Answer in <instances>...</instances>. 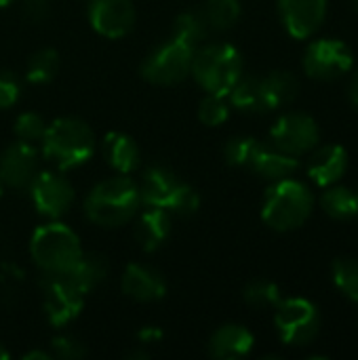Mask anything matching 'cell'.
Segmentation results:
<instances>
[{
  "instance_id": "5bb4252c",
  "label": "cell",
  "mask_w": 358,
  "mask_h": 360,
  "mask_svg": "<svg viewBox=\"0 0 358 360\" xmlns=\"http://www.w3.org/2000/svg\"><path fill=\"white\" fill-rule=\"evenodd\" d=\"M89 21L106 38H122L135 25V6L131 0H91Z\"/></svg>"
},
{
  "instance_id": "d4e9b609",
  "label": "cell",
  "mask_w": 358,
  "mask_h": 360,
  "mask_svg": "<svg viewBox=\"0 0 358 360\" xmlns=\"http://www.w3.org/2000/svg\"><path fill=\"white\" fill-rule=\"evenodd\" d=\"M321 207L323 211L338 219V221H346L358 215V194L357 190L344 188V186H327V190L321 196Z\"/></svg>"
},
{
  "instance_id": "44dd1931",
  "label": "cell",
  "mask_w": 358,
  "mask_h": 360,
  "mask_svg": "<svg viewBox=\"0 0 358 360\" xmlns=\"http://www.w3.org/2000/svg\"><path fill=\"white\" fill-rule=\"evenodd\" d=\"M103 156L108 160V165L120 173V175H131L133 171H137L139 167V148L137 143L120 133V131H110L106 137H103Z\"/></svg>"
},
{
  "instance_id": "8992f818",
  "label": "cell",
  "mask_w": 358,
  "mask_h": 360,
  "mask_svg": "<svg viewBox=\"0 0 358 360\" xmlns=\"http://www.w3.org/2000/svg\"><path fill=\"white\" fill-rule=\"evenodd\" d=\"M139 188L141 205L165 209L171 215H194L200 207L198 192L181 181L171 169L167 167H152L143 173Z\"/></svg>"
},
{
  "instance_id": "74e56055",
  "label": "cell",
  "mask_w": 358,
  "mask_h": 360,
  "mask_svg": "<svg viewBox=\"0 0 358 360\" xmlns=\"http://www.w3.org/2000/svg\"><path fill=\"white\" fill-rule=\"evenodd\" d=\"M348 97H350V103L354 105V110H358V70L352 74V78H350V84H348Z\"/></svg>"
},
{
  "instance_id": "8fae6325",
  "label": "cell",
  "mask_w": 358,
  "mask_h": 360,
  "mask_svg": "<svg viewBox=\"0 0 358 360\" xmlns=\"http://www.w3.org/2000/svg\"><path fill=\"white\" fill-rule=\"evenodd\" d=\"M352 51L338 38H321L308 44L304 53V70L317 80H335L350 72Z\"/></svg>"
},
{
  "instance_id": "603a6c76",
  "label": "cell",
  "mask_w": 358,
  "mask_h": 360,
  "mask_svg": "<svg viewBox=\"0 0 358 360\" xmlns=\"http://www.w3.org/2000/svg\"><path fill=\"white\" fill-rule=\"evenodd\" d=\"M65 276L70 278V283L82 295H87V293H91L93 289H97L106 281V276H108V262L99 253H87V255L82 253L80 259L76 262V266Z\"/></svg>"
},
{
  "instance_id": "4fadbf2b",
  "label": "cell",
  "mask_w": 358,
  "mask_h": 360,
  "mask_svg": "<svg viewBox=\"0 0 358 360\" xmlns=\"http://www.w3.org/2000/svg\"><path fill=\"white\" fill-rule=\"evenodd\" d=\"M38 175V150L25 141H13L0 154V179L13 190H27Z\"/></svg>"
},
{
  "instance_id": "836d02e7",
  "label": "cell",
  "mask_w": 358,
  "mask_h": 360,
  "mask_svg": "<svg viewBox=\"0 0 358 360\" xmlns=\"http://www.w3.org/2000/svg\"><path fill=\"white\" fill-rule=\"evenodd\" d=\"M51 354L59 360H78L87 356V348L72 335H57L51 342Z\"/></svg>"
},
{
  "instance_id": "ab89813d",
  "label": "cell",
  "mask_w": 358,
  "mask_h": 360,
  "mask_svg": "<svg viewBox=\"0 0 358 360\" xmlns=\"http://www.w3.org/2000/svg\"><path fill=\"white\" fill-rule=\"evenodd\" d=\"M8 356H11V354H8V352L4 350V346L0 344V360H6V359H8Z\"/></svg>"
},
{
  "instance_id": "f546056e",
  "label": "cell",
  "mask_w": 358,
  "mask_h": 360,
  "mask_svg": "<svg viewBox=\"0 0 358 360\" xmlns=\"http://www.w3.org/2000/svg\"><path fill=\"white\" fill-rule=\"evenodd\" d=\"M243 297H245V302L251 308H257V310H262V308H276L281 304V300H283L279 285L272 283V281H264V278L249 283L245 287V291H243Z\"/></svg>"
},
{
  "instance_id": "484cf974",
  "label": "cell",
  "mask_w": 358,
  "mask_h": 360,
  "mask_svg": "<svg viewBox=\"0 0 358 360\" xmlns=\"http://www.w3.org/2000/svg\"><path fill=\"white\" fill-rule=\"evenodd\" d=\"M211 32V25L203 11H184L175 19L173 36L190 44L192 49H198Z\"/></svg>"
},
{
  "instance_id": "d6986e66",
  "label": "cell",
  "mask_w": 358,
  "mask_h": 360,
  "mask_svg": "<svg viewBox=\"0 0 358 360\" xmlns=\"http://www.w3.org/2000/svg\"><path fill=\"white\" fill-rule=\"evenodd\" d=\"M253 333L243 325H224L209 340V356L217 360H236L253 350Z\"/></svg>"
},
{
  "instance_id": "8d00e7d4",
  "label": "cell",
  "mask_w": 358,
  "mask_h": 360,
  "mask_svg": "<svg viewBox=\"0 0 358 360\" xmlns=\"http://www.w3.org/2000/svg\"><path fill=\"white\" fill-rule=\"evenodd\" d=\"M160 340H162V333L154 327L139 331V344L141 346H156V344H160Z\"/></svg>"
},
{
  "instance_id": "7402d4cb",
  "label": "cell",
  "mask_w": 358,
  "mask_h": 360,
  "mask_svg": "<svg viewBox=\"0 0 358 360\" xmlns=\"http://www.w3.org/2000/svg\"><path fill=\"white\" fill-rule=\"evenodd\" d=\"M262 93L266 110H279L289 105L300 93V80L289 70H274L262 78Z\"/></svg>"
},
{
  "instance_id": "83f0119b",
  "label": "cell",
  "mask_w": 358,
  "mask_h": 360,
  "mask_svg": "<svg viewBox=\"0 0 358 360\" xmlns=\"http://www.w3.org/2000/svg\"><path fill=\"white\" fill-rule=\"evenodd\" d=\"M203 13L211 30H230L241 17V0H205Z\"/></svg>"
},
{
  "instance_id": "e575fe53",
  "label": "cell",
  "mask_w": 358,
  "mask_h": 360,
  "mask_svg": "<svg viewBox=\"0 0 358 360\" xmlns=\"http://www.w3.org/2000/svg\"><path fill=\"white\" fill-rule=\"evenodd\" d=\"M19 95H21V84L17 76L8 70H0V110L15 105Z\"/></svg>"
},
{
  "instance_id": "e0dca14e",
  "label": "cell",
  "mask_w": 358,
  "mask_h": 360,
  "mask_svg": "<svg viewBox=\"0 0 358 360\" xmlns=\"http://www.w3.org/2000/svg\"><path fill=\"white\" fill-rule=\"evenodd\" d=\"M346 169H348V152L340 143L321 146L308 158V175L321 188L338 184L344 177Z\"/></svg>"
},
{
  "instance_id": "ba28073f",
  "label": "cell",
  "mask_w": 358,
  "mask_h": 360,
  "mask_svg": "<svg viewBox=\"0 0 358 360\" xmlns=\"http://www.w3.org/2000/svg\"><path fill=\"white\" fill-rule=\"evenodd\" d=\"M274 325L281 340L287 346H306L310 344L321 329L319 308L306 297L281 300L274 308Z\"/></svg>"
},
{
  "instance_id": "ffe728a7",
  "label": "cell",
  "mask_w": 358,
  "mask_h": 360,
  "mask_svg": "<svg viewBox=\"0 0 358 360\" xmlns=\"http://www.w3.org/2000/svg\"><path fill=\"white\" fill-rule=\"evenodd\" d=\"M171 234V213L165 209L148 207L135 226V240L146 251L152 253L165 245V240Z\"/></svg>"
},
{
  "instance_id": "3957f363",
  "label": "cell",
  "mask_w": 358,
  "mask_h": 360,
  "mask_svg": "<svg viewBox=\"0 0 358 360\" xmlns=\"http://www.w3.org/2000/svg\"><path fill=\"white\" fill-rule=\"evenodd\" d=\"M314 207V198L308 186L298 179L285 177L274 181L262 207V219L276 232H291L306 224Z\"/></svg>"
},
{
  "instance_id": "7bdbcfd3",
  "label": "cell",
  "mask_w": 358,
  "mask_h": 360,
  "mask_svg": "<svg viewBox=\"0 0 358 360\" xmlns=\"http://www.w3.org/2000/svg\"><path fill=\"white\" fill-rule=\"evenodd\" d=\"M354 2V6H357V11H358V0H352Z\"/></svg>"
},
{
  "instance_id": "1f68e13d",
  "label": "cell",
  "mask_w": 358,
  "mask_h": 360,
  "mask_svg": "<svg viewBox=\"0 0 358 360\" xmlns=\"http://www.w3.org/2000/svg\"><path fill=\"white\" fill-rule=\"evenodd\" d=\"M228 116H230V105L226 97L207 93V97L198 105V120L207 127H219L228 120Z\"/></svg>"
},
{
  "instance_id": "ee69618b",
  "label": "cell",
  "mask_w": 358,
  "mask_h": 360,
  "mask_svg": "<svg viewBox=\"0 0 358 360\" xmlns=\"http://www.w3.org/2000/svg\"><path fill=\"white\" fill-rule=\"evenodd\" d=\"M357 194H358V190H357Z\"/></svg>"
},
{
  "instance_id": "4316f807",
  "label": "cell",
  "mask_w": 358,
  "mask_h": 360,
  "mask_svg": "<svg viewBox=\"0 0 358 360\" xmlns=\"http://www.w3.org/2000/svg\"><path fill=\"white\" fill-rule=\"evenodd\" d=\"M57 72H59V55H57V51L55 49H40L30 57L25 78L32 84H46L57 76Z\"/></svg>"
},
{
  "instance_id": "f35d334b",
  "label": "cell",
  "mask_w": 358,
  "mask_h": 360,
  "mask_svg": "<svg viewBox=\"0 0 358 360\" xmlns=\"http://www.w3.org/2000/svg\"><path fill=\"white\" fill-rule=\"evenodd\" d=\"M23 359H25V360H34V359L51 360V359H53V354H51V352H42V350H32V352H27V354H25Z\"/></svg>"
},
{
  "instance_id": "ac0fdd59",
  "label": "cell",
  "mask_w": 358,
  "mask_h": 360,
  "mask_svg": "<svg viewBox=\"0 0 358 360\" xmlns=\"http://www.w3.org/2000/svg\"><path fill=\"white\" fill-rule=\"evenodd\" d=\"M298 167H300L298 156L285 154L274 146H264L262 141H257L245 169H251L255 175H260L264 179L279 181V179L293 175L298 171Z\"/></svg>"
},
{
  "instance_id": "4dcf8cb0",
  "label": "cell",
  "mask_w": 358,
  "mask_h": 360,
  "mask_svg": "<svg viewBox=\"0 0 358 360\" xmlns=\"http://www.w3.org/2000/svg\"><path fill=\"white\" fill-rule=\"evenodd\" d=\"M46 127L49 124L44 122V118L40 114H36V112H23L15 120V135H17L19 141H25V143L36 146V143L42 141L44 133H46Z\"/></svg>"
},
{
  "instance_id": "5b68a950",
  "label": "cell",
  "mask_w": 358,
  "mask_h": 360,
  "mask_svg": "<svg viewBox=\"0 0 358 360\" xmlns=\"http://www.w3.org/2000/svg\"><path fill=\"white\" fill-rule=\"evenodd\" d=\"M190 74L207 93L226 97L243 76V57L228 42L205 44L194 51Z\"/></svg>"
},
{
  "instance_id": "cb8c5ba5",
  "label": "cell",
  "mask_w": 358,
  "mask_h": 360,
  "mask_svg": "<svg viewBox=\"0 0 358 360\" xmlns=\"http://www.w3.org/2000/svg\"><path fill=\"white\" fill-rule=\"evenodd\" d=\"M226 97L241 112H247V114L268 112L266 110V101H264V93H262V78L241 76Z\"/></svg>"
},
{
  "instance_id": "7c38bea8",
  "label": "cell",
  "mask_w": 358,
  "mask_h": 360,
  "mask_svg": "<svg viewBox=\"0 0 358 360\" xmlns=\"http://www.w3.org/2000/svg\"><path fill=\"white\" fill-rule=\"evenodd\" d=\"M34 209L49 219H59L68 213L74 202V188L72 184L59 173H38L27 188Z\"/></svg>"
},
{
  "instance_id": "277c9868",
  "label": "cell",
  "mask_w": 358,
  "mask_h": 360,
  "mask_svg": "<svg viewBox=\"0 0 358 360\" xmlns=\"http://www.w3.org/2000/svg\"><path fill=\"white\" fill-rule=\"evenodd\" d=\"M30 255L42 274H68L80 259L82 247L72 228L53 219L32 234Z\"/></svg>"
},
{
  "instance_id": "9a60e30c",
  "label": "cell",
  "mask_w": 358,
  "mask_h": 360,
  "mask_svg": "<svg viewBox=\"0 0 358 360\" xmlns=\"http://www.w3.org/2000/svg\"><path fill=\"white\" fill-rule=\"evenodd\" d=\"M279 13L293 38H310L325 21L327 0H279Z\"/></svg>"
},
{
  "instance_id": "6da1fadb",
  "label": "cell",
  "mask_w": 358,
  "mask_h": 360,
  "mask_svg": "<svg viewBox=\"0 0 358 360\" xmlns=\"http://www.w3.org/2000/svg\"><path fill=\"white\" fill-rule=\"evenodd\" d=\"M141 205L139 188L129 175H114L99 181L84 200L89 221L99 228H118L129 224Z\"/></svg>"
},
{
  "instance_id": "30bf717a",
  "label": "cell",
  "mask_w": 358,
  "mask_h": 360,
  "mask_svg": "<svg viewBox=\"0 0 358 360\" xmlns=\"http://www.w3.org/2000/svg\"><path fill=\"white\" fill-rule=\"evenodd\" d=\"M270 139L272 146L279 148L281 152L291 156H302L319 146L321 131L312 116L304 112H289L274 122L270 131Z\"/></svg>"
},
{
  "instance_id": "b9f144b4",
  "label": "cell",
  "mask_w": 358,
  "mask_h": 360,
  "mask_svg": "<svg viewBox=\"0 0 358 360\" xmlns=\"http://www.w3.org/2000/svg\"><path fill=\"white\" fill-rule=\"evenodd\" d=\"M2 190H4V184H2V179H0V198H2Z\"/></svg>"
},
{
  "instance_id": "2e32d148",
  "label": "cell",
  "mask_w": 358,
  "mask_h": 360,
  "mask_svg": "<svg viewBox=\"0 0 358 360\" xmlns=\"http://www.w3.org/2000/svg\"><path fill=\"white\" fill-rule=\"evenodd\" d=\"M120 287L127 297L141 302V304L158 302L167 293V283L162 274L143 264H129L122 274Z\"/></svg>"
},
{
  "instance_id": "d6a6232c",
  "label": "cell",
  "mask_w": 358,
  "mask_h": 360,
  "mask_svg": "<svg viewBox=\"0 0 358 360\" xmlns=\"http://www.w3.org/2000/svg\"><path fill=\"white\" fill-rule=\"evenodd\" d=\"M255 143H257L255 137H245V135L232 137V139H228V143L224 148V156L232 167H247Z\"/></svg>"
},
{
  "instance_id": "7a4b0ae2",
  "label": "cell",
  "mask_w": 358,
  "mask_h": 360,
  "mask_svg": "<svg viewBox=\"0 0 358 360\" xmlns=\"http://www.w3.org/2000/svg\"><path fill=\"white\" fill-rule=\"evenodd\" d=\"M42 154L57 165V169L68 171L84 165L95 154V135L91 127L72 116L53 120L42 137Z\"/></svg>"
},
{
  "instance_id": "60d3db41",
  "label": "cell",
  "mask_w": 358,
  "mask_h": 360,
  "mask_svg": "<svg viewBox=\"0 0 358 360\" xmlns=\"http://www.w3.org/2000/svg\"><path fill=\"white\" fill-rule=\"evenodd\" d=\"M15 0H0V8H6V6H11Z\"/></svg>"
},
{
  "instance_id": "52a82bcc",
  "label": "cell",
  "mask_w": 358,
  "mask_h": 360,
  "mask_svg": "<svg viewBox=\"0 0 358 360\" xmlns=\"http://www.w3.org/2000/svg\"><path fill=\"white\" fill-rule=\"evenodd\" d=\"M194 51L179 38H169L156 44L141 63V76L158 86H173L190 76Z\"/></svg>"
},
{
  "instance_id": "9c48e42d",
  "label": "cell",
  "mask_w": 358,
  "mask_h": 360,
  "mask_svg": "<svg viewBox=\"0 0 358 360\" xmlns=\"http://www.w3.org/2000/svg\"><path fill=\"white\" fill-rule=\"evenodd\" d=\"M42 310L53 327L72 323L84 304V295L70 283L65 274H44L42 278Z\"/></svg>"
},
{
  "instance_id": "f1b7e54d",
  "label": "cell",
  "mask_w": 358,
  "mask_h": 360,
  "mask_svg": "<svg viewBox=\"0 0 358 360\" xmlns=\"http://www.w3.org/2000/svg\"><path fill=\"white\" fill-rule=\"evenodd\" d=\"M333 283L358 310V259L338 257L333 262Z\"/></svg>"
},
{
  "instance_id": "d590c367",
  "label": "cell",
  "mask_w": 358,
  "mask_h": 360,
  "mask_svg": "<svg viewBox=\"0 0 358 360\" xmlns=\"http://www.w3.org/2000/svg\"><path fill=\"white\" fill-rule=\"evenodd\" d=\"M49 15L46 0H23V17L32 23H40Z\"/></svg>"
}]
</instances>
